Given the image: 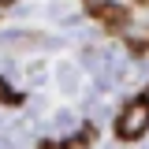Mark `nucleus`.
I'll use <instances>...</instances> for the list:
<instances>
[{
  "instance_id": "nucleus-5",
  "label": "nucleus",
  "mask_w": 149,
  "mask_h": 149,
  "mask_svg": "<svg viewBox=\"0 0 149 149\" xmlns=\"http://www.w3.org/2000/svg\"><path fill=\"white\" fill-rule=\"evenodd\" d=\"M0 4H11V0H0Z\"/></svg>"
},
{
  "instance_id": "nucleus-1",
  "label": "nucleus",
  "mask_w": 149,
  "mask_h": 149,
  "mask_svg": "<svg viewBox=\"0 0 149 149\" xmlns=\"http://www.w3.org/2000/svg\"><path fill=\"white\" fill-rule=\"evenodd\" d=\"M149 130V97H134L127 108L116 116V134L123 138V142H134V138H142Z\"/></svg>"
},
{
  "instance_id": "nucleus-3",
  "label": "nucleus",
  "mask_w": 149,
  "mask_h": 149,
  "mask_svg": "<svg viewBox=\"0 0 149 149\" xmlns=\"http://www.w3.org/2000/svg\"><path fill=\"white\" fill-rule=\"evenodd\" d=\"M90 138H93V130L86 127L78 138H67V142H63V149H86V146H90Z\"/></svg>"
},
{
  "instance_id": "nucleus-4",
  "label": "nucleus",
  "mask_w": 149,
  "mask_h": 149,
  "mask_svg": "<svg viewBox=\"0 0 149 149\" xmlns=\"http://www.w3.org/2000/svg\"><path fill=\"white\" fill-rule=\"evenodd\" d=\"M0 104H19V93L8 90V82H4V78H0Z\"/></svg>"
},
{
  "instance_id": "nucleus-2",
  "label": "nucleus",
  "mask_w": 149,
  "mask_h": 149,
  "mask_svg": "<svg viewBox=\"0 0 149 149\" xmlns=\"http://www.w3.org/2000/svg\"><path fill=\"white\" fill-rule=\"evenodd\" d=\"M86 11H90L104 30H123L127 26V8H119V4H112V0H86Z\"/></svg>"
}]
</instances>
